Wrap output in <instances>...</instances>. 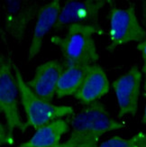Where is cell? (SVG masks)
<instances>
[{"mask_svg": "<svg viewBox=\"0 0 146 147\" xmlns=\"http://www.w3.org/2000/svg\"><path fill=\"white\" fill-rule=\"evenodd\" d=\"M71 125V136L58 147H98L104 134L124 127V123L114 119L99 101L87 105L74 115Z\"/></svg>", "mask_w": 146, "mask_h": 147, "instance_id": "obj_1", "label": "cell"}, {"mask_svg": "<svg viewBox=\"0 0 146 147\" xmlns=\"http://www.w3.org/2000/svg\"><path fill=\"white\" fill-rule=\"evenodd\" d=\"M89 69L90 66H73L65 68L57 87V98H61L71 95L74 96L83 83Z\"/></svg>", "mask_w": 146, "mask_h": 147, "instance_id": "obj_13", "label": "cell"}, {"mask_svg": "<svg viewBox=\"0 0 146 147\" xmlns=\"http://www.w3.org/2000/svg\"><path fill=\"white\" fill-rule=\"evenodd\" d=\"M137 49H138V51H140L141 52L143 60V65L142 68V72L144 75H146V40L139 43L137 45Z\"/></svg>", "mask_w": 146, "mask_h": 147, "instance_id": "obj_15", "label": "cell"}, {"mask_svg": "<svg viewBox=\"0 0 146 147\" xmlns=\"http://www.w3.org/2000/svg\"><path fill=\"white\" fill-rule=\"evenodd\" d=\"M144 91L146 93V75H145V80H144Z\"/></svg>", "mask_w": 146, "mask_h": 147, "instance_id": "obj_19", "label": "cell"}, {"mask_svg": "<svg viewBox=\"0 0 146 147\" xmlns=\"http://www.w3.org/2000/svg\"><path fill=\"white\" fill-rule=\"evenodd\" d=\"M109 44L106 50L113 53L118 46L131 42L146 40V30L136 16L135 5L131 3L126 8H118L110 4L109 10Z\"/></svg>", "mask_w": 146, "mask_h": 147, "instance_id": "obj_4", "label": "cell"}, {"mask_svg": "<svg viewBox=\"0 0 146 147\" xmlns=\"http://www.w3.org/2000/svg\"><path fill=\"white\" fill-rule=\"evenodd\" d=\"M61 10L59 0H53L49 4L41 6L37 15L34 34L29 47L28 61H32L39 53L44 37L58 22Z\"/></svg>", "mask_w": 146, "mask_h": 147, "instance_id": "obj_10", "label": "cell"}, {"mask_svg": "<svg viewBox=\"0 0 146 147\" xmlns=\"http://www.w3.org/2000/svg\"><path fill=\"white\" fill-rule=\"evenodd\" d=\"M98 147H146V133L139 132L127 139L114 136Z\"/></svg>", "mask_w": 146, "mask_h": 147, "instance_id": "obj_14", "label": "cell"}, {"mask_svg": "<svg viewBox=\"0 0 146 147\" xmlns=\"http://www.w3.org/2000/svg\"><path fill=\"white\" fill-rule=\"evenodd\" d=\"M0 140H1V144H14V140H12L8 134L7 131H6L5 126H4L3 124H1V137H0Z\"/></svg>", "mask_w": 146, "mask_h": 147, "instance_id": "obj_16", "label": "cell"}, {"mask_svg": "<svg viewBox=\"0 0 146 147\" xmlns=\"http://www.w3.org/2000/svg\"><path fill=\"white\" fill-rule=\"evenodd\" d=\"M103 33L100 25L72 24L68 27L64 36L54 35L50 38V42L61 50L65 68L91 66L99 60L93 35Z\"/></svg>", "mask_w": 146, "mask_h": 147, "instance_id": "obj_2", "label": "cell"}, {"mask_svg": "<svg viewBox=\"0 0 146 147\" xmlns=\"http://www.w3.org/2000/svg\"><path fill=\"white\" fill-rule=\"evenodd\" d=\"M11 59L0 55V110L5 118V128L9 137L14 140L13 132L20 129L24 132L26 124L22 121L18 108V85L15 73H13Z\"/></svg>", "mask_w": 146, "mask_h": 147, "instance_id": "obj_5", "label": "cell"}, {"mask_svg": "<svg viewBox=\"0 0 146 147\" xmlns=\"http://www.w3.org/2000/svg\"><path fill=\"white\" fill-rule=\"evenodd\" d=\"M142 78V71L135 65L113 82V88L119 107L117 118H122L126 115H136Z\"/></svg>", "mask_w": 146, "mask_h": 147, "instance_id": "obj_7", "label": "cell"}, {"mask_svg": "<svg viewBox=\"0 0 146 147\" xmlns=\"http://www.w3.org/2000/svg\"><path fill=\"white\" fill-rule=\"evenodd\" d=\"M109 87V81L104 69L95 64L90 66L83 83L74 97L81 104L89 105L108 93Z\"/></svg>", "mask_w": 146, "mask_h": 147, "instance_id": "obj_11", "label": "cell"}, {"mask_svg": "<svg viewBox=\"0 0 146 147\" xmlns=\"http://www.w3.org/2000/svg\"><path fill=\"white\" fill-rule=\"evenodd\" d=\"M109 2L107 0L67 1L61 10L54 29L59 31L72 24L99 25V12Z\"/></svg>", "mask_w": 146, "mask_h": 147, "instance_id": "obj_8", "label": "cell"}, {"mask_svg": "<svg viewBox=\"0 0 146 147\" xmlns=\"http://www.w3.org/2000/svg\"><path fill=\"white\" fill-rule=\"evenodd\" d=\"M69 121L56 119L40 128L28 141L17 147H58L62 136L69 131Z\"/></svg>", "mask_w": 146, "mask_h": 147, "instance_id": "obj_12", "label": "cell"}, {"mask_svg": "<svg viewBox=\"0 0 146 147\" xmlns=\"http://www.w3.org/2000/svg\"><path fill=\"white\" fill-rule=\"evenodd\" d=\"M65 67L57 60H52L39 65L27 84L33 92L46 102L52 101L56 95L60 78Z\"/></svg>", "mask_w": 146, "mask_h": 147, "instance_id": "obj_9", "label": "cell"}, {"mask_svg": "<svg viewBox=\"0 0 146 147\" xmlns=\"http://www.w3.org/2000/svg\"><path fill=\"white\" fill-rule=\"evenodd\" d=\"M41 6L36 2L9 0L3 4L4 26L11 37L21 42L29 23L37 16Z\"/></svg>", "mask_w": 146, "mask_h": 147, "instance_id": "obj_6", "label": "cell"}, {"mask_svg": "<svg viewBox=\"0 0 146 147\" xmlns=\"http://www.w3.org/2000/svg\"><path fill=\"white\" fill-rule=\"evenodd\" d=\"M142 23L146 27V1L142 3Z\"/></svg>", "mask_w": 146, "mask_h": 147, "instance_id": "obj_17", "label": "cell"}, {"mask_svg": "<svg viewBox=\"0 0 146 147\" xmlns=\"http://www.w3.org/2000/svg\"><path fill=\"white\" fill-rule=\"evenodd\" d=\"M145 97H146V94H145ZM142 122L143 124H146V105H145V107H144V112H143V116Z\"/></svg>", "mask_w": 146, "mask_h": 147, "instance_id": "obj_18", "label": "cell"}, {"mask_svg": "<svg viewBox=\"0 0 146 147\" xmlns=\"http://www.w3.org/2000/svg\"><path fill=\"white\" fill-rule=\"evenodd\" d=\"M13 71L17 81L21 103L26 115V126L34 129L45 125L56 119L74 114V109L69 106H55L36 96L24 81L20 69L15 63L12 62Z\"/></svg>", "mask_w": 146, "mask_h": 147, "instance_id": "obj_3", "label": "cell"}]
</instances>
